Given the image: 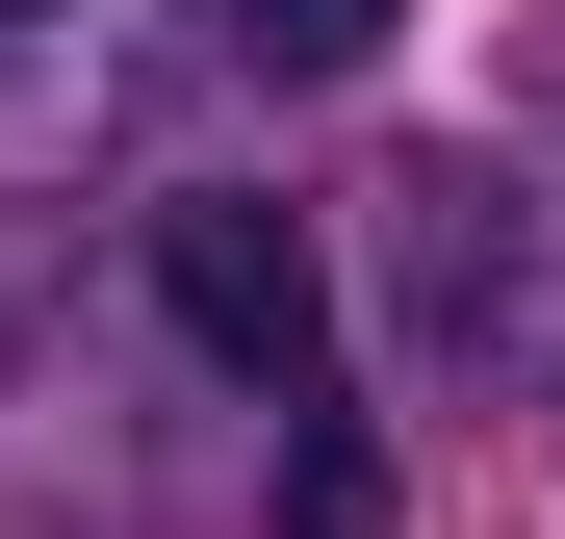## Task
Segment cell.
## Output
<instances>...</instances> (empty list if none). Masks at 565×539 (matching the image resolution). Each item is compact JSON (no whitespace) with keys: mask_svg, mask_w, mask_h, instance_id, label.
<instances>
[{"mask_svg":"<svg viewBox=\"0 0 565 539\" xmlns=\"http://www.w3.org/2000/svg\"><path fill=\"white\" fill-rule=\"evenodd\" d=\"M386 26H412V0H206V52H232V77H360Z\"/></svg>","mask_w":565,"mask_h":539,"instance_id":"obj_2","label":"cell"},{"mask_svg":"<svg viewBox=\"0 0 565 539\" xmlns=\"http://www.w3.org/2000/svg\"><path fill=\"white\" fill-rule=\"evenodd\" d=\"M154 309L206 334V359H232L257 411H334V283H309V231H282V206L180 180V206H154Z\"/></svg>","mask_w":565,"mask_h":539,"instance_id":"obj_1","label":"cell"}]
</instances>
